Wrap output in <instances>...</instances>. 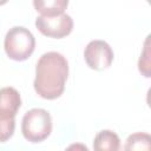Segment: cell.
<instances>
[{
	"instance_id": "obj_7",
	"label": "cell",
	"mask_w": 151,
	"mask_h": 151,
	"mask_svg": "<svg viewBox=\"0 0 151 151\" xmlns=\"http://www.w3.org/2000/svg\"><path fill=\"white\" fill-rule=\"evenodd\" d=\"M37 12L45 17H55L63 14L68 6V0H33Z\"/></svg>"
},
{
	"instance_id": "obj_6",
	"label": "cell",
	"mask_w": 151,
	"mask_h": 151,
	"mask_svg": "<svg viewBox=\"0 0 151 151\" xmlns=\"http://www.w3.org/2000/svg\"><path fill=\"white\" fill-rule=\"evenodd\" d=\"M20 106L21 98L15 88H0V118H15Z\"/></svg>"
},
{
	"instance_id": "obj_2",
	"label": "cell",
	"mask_w": 151,
	"mask_h": 151,
	"mask_svg": "<svg viewBox=\"0 0 151 151\" xmlns=\"http://www.w3.org/2000/svg\"><path fill=\"white\" fill-rule=\"evenodd\" d=\"M4 47L8 58L15 61H24L33 53L35 39L27 28L22 26H15L7 32Z\"/></svg>"
},
{
	"instance_id": "obj_9",
	"label": "cell",
	"mask_w": 151,
	"mask_h": 151,
	"mask_svg": "<svg viewBox=\"0 0 151 151\" xmlns=\"http://www.w3.org/2000/svg\"><path fill=\"white\" fill-rule=\"evenodd\" d=\"M151 149V137L147 133L137 132L126 139L125 150H150Z\"/></svg>"
},
{
	"instance_id": "obj_1",
	"label": "cell",
	"mask_w": 151,
	"mask_h": 151,
	"mask_svg": "<svg viewBox=\"0 0 151 151\" xmlns=\"http://www.w3.org/2000/svg\"><path fill=\"white\" fill-rule=\"evenodd\" d=\"M68 76V63L58 52L42 54L35 66L34 90L44 99H57L64 90Z\"/></svg>"
},
{
	"instance_id": "obj_5",
	"label": "cell",
	"mask_w": 151,
	"mask_h": 151,
	"mask_svg": "<svg viewBox=\"0 0 151 151\" xmlns=\"http://www.w3.org/2000/svg\"><path fill=\"white\" fill-rule=\"evenodd\" d=\"M84 58L87 66L96 71L107 68L113 61V51L104 40H92L84 51Z\"/></svg>"
},
{
	"instance_id": "obj_10",
	"label": "cell",
	"mask_w": 151,
	"mask_h": 151,
	"mask_svg": "<svg viewBox=\"0 0 151 151\" xmlns=\"http://www.w3.org/2000/svg\"><path fill=\"white\" fill-rule=\"evenodd\" d=\"M15 119L14 118H0V142H7L14 133Z\"/></svg>"
},
{
	"instance_id": "obj_11",
	"label": "cell",
	"mask_w": 151,
	"mask_h": 151,
	"mask_svg": "<svg viewBox=\"0 0 151 151\" xmlns=\"http://www.w3.org/2000/svg\"><path fill=\"white\" fill-rule=\"evenodd\" d=\"M139 71L146 77L149 78L150 77V50H149V37L145 41V47H144V51L140 55V59H139Z\"/></svg>"
},
{
	"instance_id": "obj_12",
	"label": "cell",
	"mask_w": 151,
	"mask_h": 151,
	"mask_svg": "<svg viewBox=\"0 0 151 151\" xmlns=\"http://www.w3.org/2000/svg\"><path fill=\"white\" fill-rule=\"evenodd\" d=\"M8 0H0V6H2V5H5L6 2H7Z\"/></svg>"
},
{
	"instance_id": "obj_3",
	"label": "cell",
	"mask_w": 151,
	"mask_h": 151,
	"mask_svg": "<svg viewBox=\"0 0 151 151\" xmlns=\"http://www.w3.org/2000/svg\"><path fill=\"white\" fill-rule=\"evenodd\" d=\"M21 131L26 140L40 143L52 132L51 114L44 109H32L27 111L21 122Z\"/></svg>"
},
{
	"instance_id": "obj_8",
	"label": "cell",
	"mask_w": 151,
	"mask_h": 151,
	"mask_svg": "<svg viewBox=\"0 0 151 151\" xmlns=\"http://www.w3.org/2000/svg\"><path fill=\"white\" fill-rule=\"evenodd\" d=\"M119 137L110 130H103L97 133L93 140V149L97 151H116L119 149Z\"/></svg>"
},
{
	"instance_id": "obj_4",
	"label": "cell",
	"mask_w": 151,
	"mask_h": 151,
	"mask_svg": "<svg viewBox=\"0 0 151 151\" xmlns=\"http://www.w3.org/2000/svg\"><path fill=\"white\" fill-rule=\"evenodd\" d=\"M35 26L41 34L50 38L60 39L72 32L73 20L68 14L65 13L55 17L39 15L35 19Z\"/></svg>"
}]
</instances>
